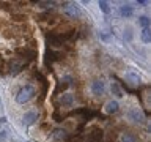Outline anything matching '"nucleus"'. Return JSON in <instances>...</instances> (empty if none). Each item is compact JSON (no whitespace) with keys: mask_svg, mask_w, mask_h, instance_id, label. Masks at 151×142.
Here are the masks:
<instances>
[{"mask_svg":"<svg viewBox=\"0 0 151 142\" xmlns=\"http://www.w3.org/2000/svg\"><path fill=\"white\" fill-rule=\"evenodd\" d=\"M35 95H36V88L33 87V85H24V87L17 92V95H16V101L19 104L28 103L30 99L35 98Z\"/></svg>","mask_w":151,"mask_h":142,"instance_id":"nucleus-1","label":"nucleus"},{"mask_svg":"<svg viewBox=\"0 0 151 142\" xmlns=\"http://www.w3.org/2000/svg\"><path fill=\"white\" fill-rule=\"evenodd\" d=\"M63 14L66 17H69V19H77V17L82 16V13H80V9H79V7L76 3H65Z\"/></svg>","mask_w":151,"mask_h":142,"instance_id":"nucleus-2","label":"nucleus"},{"mask_svg":"<svg viewBox=\"0 0 151 142\" xmlns=\"http://www.w3.org/2000/svg\"><path fill=\"white\" fill-rule=\"evenodd\" d=\"M24 66H25V62L22 59H13V60H9V63H8V70L11 74H17V73H21V70Z\"/></svg>","mask_w":151,"mask_h":142,"instance_id":"nucleus-3","label":"nucleus"},{"mask_svg":"<svg viewBox=\"0 0 151 142\" xmlns=\"http://www.w3.org/2000/svg\"><path fill=\"white\" fill-rule=\"evenodd\" d=\"M104 92H106V84L101 79H96L91 82V93L94 96H102Z\"/></svg>","mask_w":151,"mask_h":142,"instance_id":"nucleus-4","label":"nucleus"},{"mask_svg":"<svg viewBox=\"0 0 151 142\" xmlns=\"http://www.w3.org/2000/svg\"><path fill=\"white\" fill-rule=\"evenodd\" d=\"M52 137H54V141H57V142H68L69 141L68 131L63 130V128H57V130H54Z\"/></svg>","mask_w":151,"mask_h":142,"instance_id":"nucleus-5","label":"nucleus"},{"mask_svg":"<svg viewBox=\"0 0 151 142\" xmlns=\"http://www.w3.org/2000/svg\"><path fill=\"white\" fill-rule=\"evenodd\" d=\"M102 141V131L99 128H93L87 134V142H101Z\"/></svg>","mask_w":151,"mask_h":142,"instance_id":"nucleus-6","label":"nucleus"},{"mask_svg":"<svg viewBox=\"0 0 151 142\" xmlns=\"http://www.w3.org/2000/svg\"><path fill=\"white\" fill-rule=\"evenodd\" d=\"M60 104H61L63 107L69 109V107L74 104V95L69 93V92H68V93H63V95L60 96Z\"/></svg>","mask_w":151,"mask_h":142,"instance_id":"nucleus-7","label":"nucleus"},{"mask_svg":"<svg viewBox=\"0 0 151 142\" xmlns=\"http://www.w3.org/2000/svg\"><path fill=\"white\" fill-rule=\"evenodd\" d=\"M38 120V114L35 111H30V112H25L22 117V123L24 125H33Z\"/></svg>","mask_w":151,"mask_h":142,"instance_id":"nucleus-8","label":"nucleus"},{"mask_svg":"<svg viewBox=\"0 0 151 142\" xmlns=\"http://www.w3.org/2000/svg\"><path fill=\"white\" fill-rule=\"evenodd\" d=\"M129 118H131L132 122H135V123H143V120H145V117H143V114H142V111H139L137 107L131 109Z\"/></svg>","mask_w":151,"mask_h":142,"instance_id":"nucleus-9","label":"nucleus"},{"mask_svg":"<svg viewBox=\"0 0 151 142\" xmlns=\"http://www.w3.org/2000/svg\"><path fill=\"white\" fill-rule=\"evenodd\" d=\"M46 40H47V44H49V49L50 47H60L61 46L60 38H58V35H55V33H49Z\"/></svg>","mask_w":151,"mask_h":142,"instance_id":"nucleus-10","label":"nucleus"},{"mask_svg":"<svg viewBox=\"0 0 151 142\" xmlns=\"http://www.w3.org/2000/svg\"><path fill=\"white\" fill-rule=\"evenodd\" d=\"M118 109H120V104H118L116 101H107L106 106H104V111H106V114H109V115L116 114Z\"/></svg>","mask_w":151,"mask_h":142,"instance_id":"nucleus-11","label":"nucleus"},{"mask_svg":"<svg viewBox=\"0 0 151 142\" xmlns=\"http://www.w3.org/2000/svg\"><path fill=\"white\" fill-rule=\"evenodd\" d=\"M120 14L123 17H131L132 14H134V8H132L131 5H127V3L121 5V7H120Z\"/></svg>","mask_w":151,"mask_h":142,"instance_id":"nucleus-12","label":"nucleus"},{"mask_svg":"<svg viewBox=\"0 0 151 142\" xmlns=\"http://www.w3.org/2000/svg\"><path fill=\"white\" fill-rule=\"evenodd\" d=\"M126 80L132 85H139L140 84V76L137 73H132V71H129V73H126Z\"/></svg>","mask_w":151,"mask_h":142,"instance_id":"nucleus-13","label":"nucleus"},{"mask_svg":"<svg viewBox=\"0 0 151 142\" xmlns=\"http://www.w3.org/2000/svg\"><path fill=\"white\" fill-rule=\"evenodd\" d=\"M120 142H137V137L134 133H123L120 137Z\"/></svg>","mask_w":151,"mask_h":142,"instance_id":"nucleus-14","label":"nucleus"},{"mask_svg":"<svg viewBox=\"0 0 151 142\" xmlns=\"http://www.w3.org/2000/svg\"><path fill=\"white\" fill-rule=\"evenodd\" d=\"M110 90H112V93L115 95V96H118V98H123V96H124L123 90L120 88V85H118L116 82H112V85H110Z\"/></svg>","mask_w":151,"mask_h":142,"instance_id":"nucleus-15","label":"nucleus"},{"mask_svg":"<svg viewBox=\"0 0 151 142\" xmlns=\"http://www.w3.org/2000/svg\"><path fill=\"white\" fill-rule=\"evenodd\" d=\"M58 54H55L52 49H47V52H46V63H52L54 60H58Z\"/></svg>","mask_w":151,"mask_h":142,"instance_id":"nucleus-16","label":"nucleus"},{"mask_svg":"<svg viewBox=\"0 0 151 142\" xmlns=\"http://www.w3.org/2000/svg\"><path fill=\"white\" fill-rule=\"evenodd\" d=\"M21 54L24 55V59L32 60V59H35V57H36V51H33V49H22Z\"/></svg>","mask_w":151,"mask_h":142,"instance_id":"nucleus-17","label":"nucleus"},{"mask_svg":"<svg viewBox=\"0 0 151 142\" xmlns=\"http://www.w3.org/2000/svg\"><path fill=\"white\" fill-rule=\"evenodd\" d=\"M150 40H151L150 28H143V30H142V41H143V43H150Z\"/></svg>","mask_w":151,"mask_h":142,"instance_id":"nucleus-18","label":"nucleus"},{"mask_svg":"<svg viewBox=\"0 0 151 142\" xmlns=\"http://www.w3.org/2000/svg\"><path fill=\"white\" fill-rule=\"evenodd\" d=\"M99 8H101V11H102L104 14H109V13H110V7H109V3L104 2V0H101V2H99Z\"/></svg>","mask_w":151,"mask_h":142,"instance_id":"nucleus-19","label":"nucleus"},{"mask_svg":"<svg viewBox=\"0 0 151 142\" xmlns=\"http://www.w3.org/2000/svg\"><path fill=\"white\" fill-rule=\"evenodd\" d=\"M139 22H140V25L143 28H150V19H148V16H140Z\"/></svg>","mask_w":151,"mask_h":142,"instance_id":"nucleus-20","label":"nucleus"},{"mask_svg":"<svg viewBox=\"0 0 151 142\" xmlns=\"http://www.w3.org/2000/svg\"><path fill=\"white\" fill-rule=\"evenodd\" d=\"M38 5H41V8H52L55 2H38Z\"/></svg>","mask_w":151,"mask_h":142,"instance_id":"nucleus-21","label":"nucleus"},{"mask_svg":"<svg viewBox=\"0 0 151 142\" xmlns=\"http://www.w3.org/2000/svg\"><path fill=\"white\" fill-rule=\"evenodd\" d=\"M123 36H124V40H131V38H132V30H131L129 27L124 30V35H123Z\"/></svg>","mask_w":151,"mask_h":142,"instance_id":"nucleus-22","label":"nucleus"},{"mask_svg":"<svg viewBox=\"0 0 151 142\" xmlns=\"http://www.w3.org/2000/svg\"><path fill=\"white\" fill-rule=\"evenodd\" d=\"M99 35H101V38H102V40H109V35H107V33L101 32V33H99Z\"/></svg>","mask_w":151,"mask_h":142,"instance_id":"nucleus-23","label":"nucleus"}]
</instances>
